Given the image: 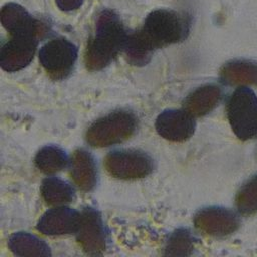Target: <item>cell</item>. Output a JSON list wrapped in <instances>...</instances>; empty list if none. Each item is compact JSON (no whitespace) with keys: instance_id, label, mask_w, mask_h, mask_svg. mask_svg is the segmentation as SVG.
Wrapping results in <instances>:
<instances>
[{"instance_id":"cell-12","label":"cell","mask_w":257,"mask_h":257,"mask_svg":"<svg viewBox=\"0 0 257 257\" xmlns=\"http://www.w3.org/2000/svg\"><path fill=\"white\" fill-rule=\"evenodd\" d=\"M1 23L9 35L40 36L41 22L33 17L23 6L15 2H8L1 9Z\"/></svg>"},{"instance_id":"cell-17","label":"cell","mask_w":257,"mask_h":257,"mask_svg":"<svg viewBox=\"0 0 257 257\" xmlns=\"http://www.w3.org/2000/svg\"><path fill=\"white\" fill-rule=\"evenodd\" d=\"M40 193L48 205L59 206L70 203L75 198V191L73 187L56 177H49L42 181Z\"/></svg>"},{"instance_id":"cell-16","label":"cell","mask_w":257,"mask_h":257,"mask_svg":"<svg viewBox=\"0 0 257 257\" xmlns=\"http://www.w3.org/2000/svg\"><path fill=\"white\" fill-rule=\"evenodd\" d=\"M10 251L16 256H50L51 252L48 245L26 232L14 233L8 240Z\"/></svg>"},{"instance_id":"cell-6","label":"cell","mask_w":257,"mask_h":257,"mask_svg":"<svg viewBox=\"0 0 257 257\" xmlns=\"http://www.w3.org/2000/svg\"><path fill=\"white\" fill-rule=\"evenodd\" d=\"M108 174L120 180H136L147 177L153 172V159L140 150H115L104 159Z\"/></svg>"},{"instance_id":"cell-5","label":"cell","mask_w":257,"mask_h":257,"mask_svg":"<svg viewBox=\"0 0 257 257\" xmlns=\"http://www.w3.org/2000/svg\"><path fill=\"white\" fill-rule=\"evenodd\" d=\"M39 62L50 78L62 80L72 72L77 55V46L64 37L50 39L39 50Z\"/></svg>"},{"instance_id":"cell-10","label":"cell","mask_w":257,"mask_h":257,"mask_svg":"<svg viewBox=\"0 0 257 257\" xmlns=\"http://www.w3.org/2000/svg\"><path fill=\"white\" fill-rule=\"evenodd\" d=\"M158 134L171 142H184L195 133V116L183 109H166L162 111L155 123Z\"/></svg>"},{"instance_id":"cell-18","label":"cell","mask_w":257,"mask_h":257,"mask_svg":"<svg viewBox=\"0 0 257 257\" xmlns=\"http://www.w3.org/2000/svg\"><path fill=\"white\" fill-rule=\"evenodd\" d=\"M68 157L63 149L55 145L41 148L34 157L35 167L44 174H54L67 167Z\"/></svg>"},{"instance_id":"cell-8","label":"cell","mask_w":257,"mask_h":257,"mask_svg":"<svg viewBox=\"0 0 257 257\" xmlns=\"http://www.w3.org/2000/svg\"><path fill=\"white\" fill-rule=\"evenodd\" d=\"M195 227L206 235L224 238L236 232L240 226L238 215L227 208L207 207L194 217Z\"/></svg>"},{"instance_id":"cell-2","label":"cell","mask_w":257,"mask_h":257,"mask_svg":"<svg viewBox=\"0 0 257 257\" xmlns=\"http://www.w3.org/2000/svg\"><path fill=\"white\" fill-rule=\"evenodd\" d=\"M128 36L119 15L108 8L102 9L95 20L94 33L89 38L84 63L89 71H98L110 64L123 51Z\"/></svg>"},{"instance_id":"cell-3","label":"cell","mask_w":257,"mask_h":257,"mask_svg":"<svg viewBox=\"0 0 257 257\" xmlns=\"http://www.w3.org/2000/svg\"><path fill=\"white\" fill-rule=\"evenodd\" d=\"M137 126L138 118L134 112L117 109L90 124L85 134L86 142L95 148L109 147L130 139Z\"/></svg>"},{"instance_id":"cell-4","label":"cell","mask_w":257,"mask_h":257,"mask_svg":"<svg viewBox=\"0 0 257 257\" xmlns=\"http://www.w3.org/2000/svg\"><path fill=\"white\" fill-rule=\"evenodd\" d=\"M227 117L234 134L242 141L257 135V96L247 86H239L229 97Z\"/></svg>"},{"instance_id":"cell-15","label":"cell","mask_w":257,"mask_h":257,"mask_svg":"<svg viewBox=\"0 0 257 257\" xmlns=\"http://www.w3.org/2000/svg\"><path fill=\"white\" fill-rule=\"evenodd\" d=\"M221 80L227 85H257V62L249 59H234L220 70Z\"/></svg>"},{"instance_id":"cell-9","label":"cell","mask_w":257,"mask_h":257,"mask_svg":"<svg viewBox=\"0 0 257 257\" xmlns=\"http://www.w3.org/2000/svg\"><path fill=\"white\" fill-rule=\"evenodd\" d=\"M39 37L35 35H10L0 51V65L8 72L18 71L33 59Z\"/></svg>"},{"instance_id":"cell-1","label":"cell","mask_w":257,"mask_h":257,"mask_svg":"<svg viewBox=\"0 0 257 257\" xmlns=\"http://www.w3.org/2000/svg\"><path fill=\"white\" fill-rule=\"evenodd\" d=\"M192 27V17L185 11L158 8L145 18L141 28L128 33L124 53L127 61L137 66L149 63L154 52L185 40Z\"/></svg>"},{"instance_id":"cell-11","label":"cell","mask_w":257,"mask_h":257,"mask_svg":"<svg viewBox=\"0 0 257 257\" xmlns=\"http://www.w3.org/2000/svg\"><path fill=\"white\" fill-rule=\"evenodd\" d=\"M81 213L74 209L59 206L46 211L37 223V230L47 236L75 234Z\"/></svg>"},{"instance_id":"cell-13","label":"cell","mask_w":257,"mask_h":257,"mask_svg":"<svg viewBox=\"0 0 257 257\" xmlns=\"http://www.w3.org/2000/svg\"><path fill=\"white\" fill-rule=\"evenodd\" d=\"M70 176L74 184L84 192L91 191L97 182V167L93 156L84 149L75 150L69 161Z\"/></svg>"},{"instance_id":"cell-14","label":"cell","mask_w":257,"mask_h":257,"mask_svg":"<svg viewBox=\"0 0 257 257\" xmlns=\"http://www.w3.org/2000/svg\"><path fill=\"white\" fill-rule=\"evenodd\" d=\"M222 99V89L216 84H205L192 91L184 100L186 111L195 117L211 112Z\"/></svg>"},{"instance_id":"cell-19","label":"cell","mask_w":257,"mask_h":257,"mask_svg":"<svg viewBox=\"0 0 257 257\" xmlns=\"http://www.w3.org/2000/svg\"><path fill=\"white\" fill-rule=\"evenodd\" d=\"M196 239L188 229L180 228L173 232L165 245L164 255L190 256L195 249Z\"/></svg>"},{"instance_id":"cell-7","label":"cell","mask_w":257,"mask_h":257,"mask_svg":"<svg viewBox=\"0 0 257 257\" xmlns=\"http://www.w3.org/2000/svg\"><path fill=\"white\" fill-rule=\"evenodd\" d=\"M76 240L88 255H101L106 249V232L99 212L86 207L81 212L80 223L75 233Z\"/></svg>"},{"instance_id":"cell-20","label":"cell","mask_w":257,"mask_h":257,"mask_svg":"<svg viewBox=\"0 0 257 257\" xmlns=\"http://www.w3.org/2000/svg\"><path fill=\"white\" fill-rule=\"evenodd\" d=\"M235 205L242 215L251 216L257 213V174L240 188L236 195Z\"/></svg>"},{"instance_id":"cell-21","label":"cell","mask_w":257,"mask_h":257,"mask_svg":"<svg viewBox=\"0 0 257 257\" xmlns=\"http://www.w3.org/2000/svg\"><path fill=\"white\" fill-rule=\"evenodd\" d=\"M84 0H55L56 6L62 11H71L79 8Z\"/></svg>"}]
</instances>
